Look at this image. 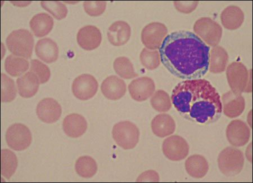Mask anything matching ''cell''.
I'll return each instance as SVG.
<instances>
[{
	"label": "cell",
	"instance_id": "obj_19",
	"mask_svg": "<svg viewBox=\"0 0 253 183\" xmlns=\"http://www.w3.org/2000/svg\"><path fill=\"white\" fill-rule=\"evenodd\" d=\"M63 127L67 136L72 138H77L83 136L86 132L87 123L83 116L73 113L65 118Z\"/></svg>",
	"mask_w": 253,
	"mask_h": 183
},
{
	"label": "cell",
	"instance_id": "obj_34",
	"mask_svg": "<svg viewBox=\"0 0 253 183\" xmlns=\"http://www.w3.org/2000/svg\"><path fill=\"white\" fill-rule=\"evenodd\" d=\"M41 5L44 10L58 20H62L67 17L68 9L66 6L59 1H42Z\"/></svg>",
	"mask_w": 253,
	"mask_h": 183
},
{
	"label": "cell",
	"instance_id": "obj_22",
	"mask_svg": "<svg viewBox=\"0 0 253 183\" xmlns=\"http://www.w3.org/2000/svg\"><path fill=\"white\" fill-rule=\"evenodd\" d=\"M40 80L35 73L28 72L16 80L19 95L24 98H30L38 92Z\"/></svg>",
	"mask_w": 253,
	"mask_h": 183
},
{
	"label": "cell",
	"instance_id": "obj_9",
	"mask_svg": "<svg viewBox=\"0 0 253 183\" xmlns=\"http://www.w3.org/2000/svg\"><path fill=\"white\" fill-rule=\"evenodd\" d=\"M168 34L165 24L159 22L151 23L146 26L141 32V41L144 46L151 50L160 48Z\"/></svg>",
	"mask_w": 253,
	"mask_h": 183
},
{
	"label": "cell",
	"instance_id": "obj_39",
	"mask_svg": "<svg viewBox=\"0 0 253 183\" xmlns=\"http://www.w3.org/2000/svg\"><path fill=\"white\" fill-rule=\"evenodd\" d=\"M246 156L247 159L250 162H252V144L251 143L250 145L248 146L246 150Z\"/></svg>",
	"mask_w": 253,
	"mask_h": 183
},
{
	"label": "cell",
	"instance_id": "obj_16",
	"mask_svg": "<svg viewBox=\"0 0 253 183\" xmlns=\"http://www.w3.org/2000/svg\"><path fill=\"white\" fill-rule=\"evenodd\" d=\"M102 35L99 28L94 26H84L77 34V42L84 50L91 51L100 46Z\"/></svg>",
	"mask_w": 253,
	"mask_h": 183
},
{
	"label": "cell",
	"instance_id": "obj_29",
	"mask_svg": "<svg viewBox=\"0 0 253 183\" xmlns=\"http://www.w3.org/2000/svg\"><path fill=\"white\" fill-rule=\"evenodd\" d=\"M18 160L15 154L9 149L1 150V174L7 180L15 173Z\"/></svg>",
	"mask_w": 253,
	"mask_h": 183
},
{
	"label": "cell",
	"instance_id": "obj_27",
	"mask_svg": "<svg viewBox=\"0 0 253 183\" xmlns=\"http://www.w3.org/2000/svg\"><path fill=\"white\" fill-rule=\"evenodd\" d=\"M29 66L28 60L14 55L8 56L5 62L6 71L13 77L22 75L28 70Z\"/></svg>",
	"mask_w": 253,
	"mask_h": 183
},
{
	"label": "cell",
	"instance_id": "obj_30",
	"mask_svg": "<svg viewBox=\"0 0 253 183\" xmlns=\"http://www.w3.org/2000/svg\"><path fill=\"white\" fill-rule=\"evenodd\" d=\"M114 69L118 75L124 79H132L138 76L134 71L132 63L130 60L125 56L119 57L114 60Z\"/></svg>",
	"mask_w": 253,
	"mask_h": 183
},
{
	"label": "cell",
	"instance_id": "obj_37",
	"mask_svg": "<svg viewBox=\"0 0 253 183\" xmlns=\"http://www.w3.org/2000/svg\"><path fill=\"white\" fill-rule=\"evenodd\" d=\"M198 1H175L174 5L178 11L182 13L189 14L194 11L197 7Z\"/></svg>",
	"mask_w": 253,
	"mask_h": 183
},
{
	"label": "cell",
	"instance_id": "obj_38",
	"mask_svg": "<svg viewBox=\"0 0 253 183\" xmlns=\"http://www.w3.org/2000/svg\"><path fill=\"white\" fill-rule=\"evenodd\" d=\"M159 181L160 180H159V174L153 170H148L143 173L137 180L138 182H159Z\"/></svg>",
	"mask_w": 253,
	"mask_h": 183
},
{
	"label": "cell",
	"instance_id": "obj_1",
	"mask_svg": "<svg viewBox=\"0 0 253 183\" xmlns=\"http://www.w3.org/2000/svg\"><path fill=\"white\" fill-rule=\"evenodd\" d=\"M159 54L163 64L179 79H201L209 70L210 47L190 31H175L167 35Z\"/></svg>",
	"mask_w": 253,
	"mask_h": 183
},
{
	"label": "cell",
	"instance_id": "obj_8",
	"mask_svg": "<svg viewBox=\"0 0 253 183\" xmlns=\"http://www.w3.org/2000/svg\"><path fill=\"white\" fill-rule=\"evenodd\" d=\"M245 65L241 62L232 63L227 68L226 74L231 91L238 94L245 92L251 75Z\"/></svg>",
	"mask_w": 253,
	"mask_h": 183
},
{
	"label": "cell",
	"instance_id": "obj_6",
	"mask_svg": "<svg viewBox=\"0 0 253 183\" xmlns=\"http://www.w3.org/2000/svg\"><path fill=\"white\" fill-rule=\"evenodd\" d=\"M194 31L208 46H218L221 42L222 28L218 23L210 18L199 19L194 24Z\"/></svg>",
	"mask_w": 253,
	"mask_h": 183
},
{
	"label": "cell",
	"instance_id": "obj_12",
	"mask_svg": "<svg viewBox=\"0 0 253 183\" xmlns=\"http://www.w3.org/2000/svg\"><path fill=\"white\" fill-rule=\"evenodd\" d=\"M226 137L232 145L240 147L247 144L250 140L251 130L244 121L235 120L228 125Z\"/></svg>",
	"mask_w": 253,
	"mask_h": 183
},
{
	"label": "cell",
	"instance_id": "obj_3",
	"mask_svg": "<svg viewBox=\"0 0 253 183\" xmlns=\"http://www.w3.org/2000/svg\"><path fill=\"white\" fill-rule=\"evenodd\" d=\"M34 37L29 31L24 29L11 32L6 39V46L14 55L23 58H31L34 46Z\"/></svg>",
	"mask_w": 253,
	"mask_h": 183
},
{
	"label": "cell",
	"instance_id": "obj_28",
	"mask_svg": "<svg viewBox=\"0 0 253 183\" xmlns=\"http://www.w3.org/2000/svg\"><path fill=\"white\" fill-rule=\"evenodd\" d=\"M75 169L80 177L90 178L97 173V165L92 157L83 156L80 157L76 161Z\"/></svg>",
	"mask_w": 253,
	"mask_h": 183
},
{
	"label": "cell",
	"instance_id": "obj_13",
	"mask_svg": "<svg viewBox=\"0 0 253 183\" xmlns=\"http://www.w3.org/2000/svg\"><path fill=\"white\" fill-rule=\"evenodd\" d=\"M128 91L132 98L141 102L148 100L156 91L154 81L148 77H142L134 80L128 86Z\"/></svg>",
	"mask_w": 253,
	"mask_h": 183
},
{
	"label": "cell",
	"instance_id": "obj_14",
	"mask_svg": "<svg viewBox=\"0 0 253 183\" xmlns=\"http://www.w3.org/2000/svg\"><path fill=\"white\" fill-rule=\"evenodd\" d=\"M36 112L39 119L43 123L53 124L60 119L62 109L58 101L48 97L40 101Z\"/></svg>",
	"mask_w": 253,
	"mask_h": 183
},
{
	"label": "cell",
	"instance_id": "obj_18",
	"mask_svg": "<svg viewBox=\"0 0 253 183\" xmlns=\"http://www.w3.org/2000/svg\"><path fill=\"white\" fill-rule=\"evenodd\" d=\"M107 36L113 46H121L128 42L131 36V29L127 23L119 20L110 26Z\"/></svg>",
	"mask_w": 253,
	"mask_h": 183
},
{
	"label": "cell",
	"instance_id": "obj_33",
	"mask_svg": "<svg viewBox=\"0 0 253 183\" xmlns=\"http://www.w3.org/2000/svg\"><path fill=\"white\" fill-rule=\"evenodd\" d=\"M16 96V89L13 80L6 75L1 74V101L3 103L13 101Z\"/></svg>",
	"mask_w": 253,
	"mask_h": 183
},
{
	"label": "cell",
	"instance_id": "obj_17",
	"mask_svg": "<svg viewBox=\"0 0 253 183\" xmlns=\"http://www.w3.org/2000/svg\"><path fill=\"white\" fill-rule=\"evenodd\" d=\"M101 90L107 99L117 100L126 94V87L123 80L116 76H111L102 83Z\"/></svg>",
	"mask_w": 253,
	"mask_h": 183
},
{
	"label": "cell",
	"instance_id": "obj_26",
	"mask_svg": "<svg viewBox=\"0 0 253 183\" xmlns=\"http://www.w3.org/2000/svg\"><path fill=\"white\" fill-rule=\"evenodd\" d=\"M228 62V55L224 48L213 47L211 51L209 70L213 73H221L226 70Z\"/></svg>",
	"mask_w": 253,
	"mask_h": 183
},
{
	"label": "cell",
	"instance_id": "obj_32",
	"mask_svg": "<svg viewBox=\"0 0 253 183\" xmlns=\"http://www.w3.org/2000/svg\"><path fill=\"white\" fill-rule=\"evenodd\" d=\"M140 60L142 66L147 70L153 71L160 66V54L157 50L144 48L141 52Z\"/></svg>",
	"mask_w": 253,
	"mask_h": 183
},
{
	"label": "cell",
	"instance_id": "obj_15",
	"mask_svg": "<svg viewBox=\"0 0 253 183\" xmlns=\"http://www.w3.org/2000/svg\"><path fill=\"white\" fill-rule=\"evenodd\" d=\"M221 102L224 115L231 119L242 115L246 108L244 97L242 94H238L232 91L224 93Z\"/></svg>",
	"mask_w": 253,
	"mask_h": 183
},
{
	"label": "cell",
	"instance_id": "obj_31",
	"mask_svg": "<svg viewBox=\"0 0 253 183\" xmlns=\"http://www.w3.org/2000/svg\"><path fill=\"white\" fill-rule=\"evenodd\" d=\"M150 103L152 107L158 112H168L172 107V102L169 93L162 90H159L154 93Z\"/></svg>",
	"mask_w": 253,
	"mask_h": 183
},
{
	"label": "cell",
	"instance_id": "obj_21",
	"mask_svg": "<svg viewBox=\"0 0 253 183\" xmlns=\"http://www.w3.org/2000/svg\"><path fill=\"white\" fill-rule=\"evenodd\" d=\"M151 127L155 135L161 138L172 135L175 130V123L173 118L165 113L155 117Z\"/></svg>",
	"mask_w": 253,
	"mask_h": 183
},
{
	"label": "cell",
	"instance_id": "obj_4",
	"mask_svg": "<svg viewBox=\"0 0 253 183\" xmlns=\"http://www.w3.org/2000/svg\"><path fill=\"white\" fill-rule=\"evenodd\" d=\"M218 164L220 171L224 176H237L243 169L244 154L240 150L233 146H229L219 153Z\"/></svg>",
	"mask_w": 253,
	"mask_h": 183
},
{
	"label": "cell",
	"instance_id": "obj_11",
	"mask_svg": "<svg viewBox=\"0 0 253 183\" xmlns=\"http://www.w3.org/2000/svg\"><path fill=\"white\" fill-rule=\"evenodd\" d=\"M99 87L94 77L89 74H83L73 81L72 92L73 94L81 100L90 99L96 95Z\"/></svg>",
	"mask_w": 253,
	"mask_h": 183
},
{
	"label": "cell",
	"instance_id": "obj_7",
	"mask_svg": "<svg viewBox=\"0 0 253 183\" xmlns=\"http://www.w3.org/2000/svg\"><path fill=\"white\" fill-rule=\"evenodd\" d=\"M32 134L26 126L15 124L8 128L6 140L8 146L16 151L25 150L32 143Z\"/></svg>",
	"mask_w": 253,
	"mask_h": 183
},
{
	"label": "cell",
	"instance_id": "obj_20",
	"mask_svg": "<svg viewBox=\"0 0 253 183\" xmlns=\"http://www.w3.org/2000/svg\"><path fill=\"white\" fill-rule=\"evenodd\" d=\"M37 56L43 62L51 63L56 62L59 57L58 45L49 38L41 39L35 47Z\"/></svg>",
	"mask_w": 253,
	"mask_h": 183
},
{
	"label": "cell",
	"instance_id": "obj_23",
	"mask_svg": "<svg viewBox=\"0 0 253 183\" xmlns=\"http://www.w3.org/2000/svg\"><path fill=\"white\" fill-rule=\"evenodd\" d=\"M221 19L224 28L228 30H235L242 26L244 20V14L240 7L230 6L223 10Z\"/></svg>",
	"mask_w": 253,
	"mask_h": 183
},
{
	"label": "cell",
	"instance_id": "obj_10",
	"mask_svg": "<svg viewBox=\"0 0 253 183\" xmlns=\"http://www.w3.org/2000/svg\"><path fill=\"white\" fill-rule=\"evenodd\" d=\"M163 152L170 161H179L188 156L190 147L185 139L180 136H172L163 142Z\"/></svg>",
	"mask_w": 253,
	"mask_h": 183
},
{
	"label": "cell",
	"instance_id": "obj_25",
	"mask_svg": "<svg viewBox=\"0 0 253 183\" xmlns=\"http://www.w3.org/2000/svg\"><path fill=\"white\" fill-rule=\"evenodd\" d=\"M30 25L36 37L42 38L51 31L54 27V20L48 14L40 13L32 18Z\"/></svg>",
	"mask_w": 253,
	"mask_h": 183
},
{
	"label": "cell",
	"instance_id": "obj_2",
	"mask_svg": "<svg viewBox=\"0 0 253 183\" xmlns=\"http://www.w3.org/2000/svg\"><path fill=\"white\" fill-rule=\"evenodd\" d=\"M172 101L183 117L199 124H213L222 115L221 97L213 85L205 79L179 83L173 89Z\"/></svg>",
	"mask_w": 253,
	"mask_h": 183
},
{
	"label": "cell",
	"instance_id": "obj_5",
	"mask_svg": "<svg viewBox=\"0 0 253 183\" xmlns=\"http://www.w3.org/2000/svg\"><path fill=\"white\" fill-rule=\"evenodd\" d=\"M113 137L117 144L125 150L136 147L139 141L140 130L130 121H121L114 126Z\"/></svg>",
	"mask_w": 253,
	"mask_h": 183
},
{
	"label": "cell",
	"instance_id": "obj_35",
	"mask_svg": "<svg viewBox=\"0 0 253 183\" xmlns=\"http://www.w3.org/2000/svg\"><path fill=\"white\" fill-rule=\"evenodd\" d=\"M30 72L38 76L40 84H44L50 79L51 72L50 69L40 60L33 59L31 62Z\"/></svg>",
	"mask_w": 253,
	"mask_h": 183
},
{
	"label": "cell",
	"instance_id": "obj_24",
	"mask_svg": "<svg viewBox=\"0 0 253 183\" xmlns=\"http://www.w3.org/2000/svg\"><path fill=\"white\" fill-rule=\"evenodd\" d=\"M187 173L191 177L201 179L205 177L209 170V164L205 157L195 154L187 158L185 162Z\"/></svg>",
	"mask_w": 253,
	"mask_h": 183
},
{
	"label": "cell",
	"instance_id": "obj_36",
	"mask_svg": "<svg viewBox=\"0 0 253 183\" xmlns=\"http://www.w3.org/2000/svg\"><path fill=\"white\" fill-rule=\"evenodd\" d=\"M84 7L85 12L92 17H97L104 13L107 7L104 1H85Z\"/></svg>",
	"mask_w": 253,
	"mask_h": 183
}]
</instances>
